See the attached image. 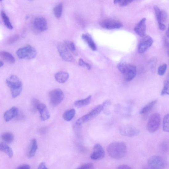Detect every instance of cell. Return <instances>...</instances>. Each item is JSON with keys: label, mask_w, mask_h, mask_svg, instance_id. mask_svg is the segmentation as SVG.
Listing matches in <instances>:
<instances>
[{"label": "cell", "mask_w": 169, "mask_h": 169, "mask_svg": "<svg viewBox=\"0 0 169 169\" xmlns=\"http://www.w3.org/2000/svg\"><path fill=\"white\" fill-rule=\"evenodd\" d=\"M69 76L68 73L63 71L58 72L54 76L56 81L60 83H65L69 78Z\"/></svg>", "instance_id": "19"}, {"label": "cell", "mask_w": 169, "mask_h": 169, "mask_svg": "<svg viewBox=\"0 0 169 169\" xmlns=\"http://www.w3.org/2000/svg\"><path fill=\"white\" fill-rule=\"evenodd\" d=\"M38 169H49L46 165L44 162L41 163L38 167Z\"/></svg>", "instance_id": "43"}, {"label": "cell", "mask_w": 169, "mask_h": 169, "mask_svg": "<svg viewBox=\"0 0 169 169\" xmlns=\"http://www.w3.org/2000/svg\"><path fill=\"white\" fill-rule=\"evenodd\" d=\"M167 68V65L166 63L160 66L158 70V74L160 76H163L165 74Z\"/></svg>", "instance_id": "34"}, {"label": "cell", "mask_w": 169, "mask_h": 169, "mask_svg": "<svg viewBox=\"0 0 169 169\" xmlns=\"http://www.w3.org/2000/svg\"><path fill=\"white\" fill-rule=\"evenodd\" d=\"M119 131L122 135L129 137L136 136L139 133V131L138 129L130 126L122 127L120 128Z\"/></svg>", "instance_id": "13"}, {"label": "cell", "mask_w": 169, "mask_h": 169, "mask_svg": "<svg viewBox=\"0 0 169 169\" xmlns=\"http://www.w3.org/2000/svg\"><path fill=\"white\" fill-rule=\"evenodd\" d=\"M168 56H169V50H168Z\"/></svg>", "instance_id": "50"}, {"label": "cell", "mask_w": 169, "mask_h": 169, "mask_svg": "<svg viewBox=\"0 0 169 169\" xmlns=\"http://www.w3.org/2000/svg\"><path fill=\"white\" fill-rule=\"evenodd\" d=\"M166 95H169V84L167 80L164 82L163 88L161 93L162 96Z\"/></svg>", "instance_id": "35"}, {"label": "cell", "mask_w": 169, "mask_h": 169, "mask_svg": "<svg viewBox=\"0 0 169 169\" xmlns=\"http://www.w3.org/2000/svg\"><path fill=\"white\" fill-rule=\"evenodd\" d=\"M166 35L167 37L169 38V25H168L167 30V31Z\"/></svg>", "instance_id": "47"}, {"label": "cell", "mask_w": 169, "mask_h": 169, "mask_svg": "<svg viewBox=\"0 0 169 169\" xmlns=\"http://www.w3.org/2000/svg\"><path fill=\"white\" fill-rule=\"evenodd\" d=\"M58 51L63 60L68 62H73L74 58L65 44L58 43L57 45Z\"/></svg>", "instance_id": "8"}, {"label": "cell", "mask_w": 169, "mask_h": 169, "mask_svg": "<svg viewBox=\"0 0 169 169\" xmlns=\"http://www.w3.org/2000/svg\"><path fill=\"white\" fill-rule=\"evenodd\" d=\"M157 102L158 100L155 99L150 102L141 110L140 113L141 115H143L147 113L151 110Z\"/></svg>", "instance_id": "24"}, {"label": "cell", "mask_w": 169, "mask_h": 169, "mask_svg": "<svg viewBox=\"0 0 169 169\" xmlns=\"http://www.w3.org/2000/svg\"><path fill=\"white\" fill-rule=\"evenodd\" d=\"M63 6L62 3H59L54 8V14L55 16L58 18L61 17L63 11Z\"/></svg>", "instance_id": "27"}, {"label": "cell", "mask_w": 169, "mask_h": 169, "mask_svg": "<svg viewBox=\"0 0 169 169\" xmlns=\"http://www.w3.org/2000/svg\"><path fill=\"white\" fill-rule=\"evenodd\" d=\"M37 109L40 114L41 120L45 121L49 119L50 114L46 105L43 103H39Z\"/></svg>", "instance_id": "16"}, {"label": "cell", "mask_w": 169, "mask_h": 169, "mask_svg": "<svg viewBox=\"0 0 169 169\" xmlns=\"http://www.w3.org/2000/svg\"><path fill=\"white\" fill-rule=\"evenodd\" d=\"M146 18H143L135 26L134 31L135 33L141 38L145 36L147 25H146Z\"/></svg>", "instance_id": "15"}, {"label": "cell", "mask_w": 169, "mask_h": 169, "mask_svg": "<svg viewBox=\"0 0 169 169\" xmlns=\"http://www.w3.org/2000/svg\"><path fill=\"white\" fill-rule=\"evenodd\" d=\"M117 67L127 81H129L133 80L136 75V67L131 64L121 62L118 64Z\"/></svg>", "instance_id": "3"}, {"label": "cell", "mask_w": 169, "mask_h": 169, "mask_svg": "<svg viewBox=\"0 0 169 169\" xmlns=\"http://www.w3.org/2000/svg\"><path fill=\"white\" fill-rule=\"evenodd\" d=\"M84 66H86L88 70H90L91 69V66L88 63L85 62Z\"/></svg>", "instance_id": "46"}, {"label": "cell", "mask_w": 169, "mask_h": 169, "mask_svg": "<svg viewBox=\"0 0 169 169\" xmlns=\"http://www.w3.org/2000/svg\"><path fill=\"white\" fill-rule=\"evenodd\" d=\"M0 56L3 60L8 63L13 64L15 62V58L10 53L2 51L0 53Z\"/></svg>", "instance_id": "21"}, {"label": "cell", "mask_w": 169, "mask_h": 169, "mask_svg": "<svg viewBox=\"0 0 169 169\" xmlns=\"http://www.w3.org/2000/svg\"><path fill=\"white\" fill-rule=\"evenodd\" d=\"M167 14L166 12L164 11H162L161 15V22L163 23L165 22L167 19Z\"/></svg>", "instance_id": "38"}, {"label": "cell", "mask_w": 169, "mask_h": 169, "mask_svg": "<svg viewBox=\"0 0 169 169\" xmlns=\"http://www.w3.org/2000/svg\"><path fill=\"white\" fill-rule=\"evenodd\" d=\"M38 149V145L37 140L35 139L31 140L29 151L27 153V156L29 158L33 157Z\"/></svg>", "instance_id": "20"}, {"label": "cell", "mask_w": 169, "mask_h": 169, "mask_svg": "<svg viewBox=\"0 0 169 169\" xmlns=\"http://www.w3.org/2000/svg\"><path fill=\"white\" fill-rule=\"evenodd\" d=\"M49 97L50 103L54 106L60 104L64 98V95L62 91L59 89L53 90L49 93Z\"/></svg>", "instance_id": "7"}, {"label": "cell", "mask_w": 169, "mask_h": 169, "mask_svg": "<svg viewBox=\"0 0 169 169\" xmlns=\"http://www.w3.org/2000/svg\"><path fill=\"white\" fill-rule=\"evenodd\" d=\"M0 150L6 154L9 158H11L13 157V152L12 150L6 143H2L0 144Z\"/></svg>", "instance_id": "22"}, {"label": "cell", "mask_w": 169, "mask_h": 169, "mask_svg": "<svg viewBox=\"0 0 169 169\" xmlns=\"http://www.w3.org/2000/svg\"><path fill=\"white\" fill-rule=\"evenodd\" d=\"M33 25L34 28L40 31H44L47 29V22L43 17H36L34 19Z\"/></svg>", "instance_id": "14"}, {"label": "cell", "mask_w": 169, "mask_h": 169, "mask_svg": "<svg viewBox=\"0 0 169 169\" xmlns=\"http://www.w3.org/2000/svg\"><path fill=\"white\" fill-rule=\"evenodd\" d=\"M163 129L164 132H169V113L167 114L163 118Z\"/></svg>", "instance_id": "30"}, {"label": "cell", "mask_w": 169, "mask_h": 169, "mask_svg": "<svg viewBox=\"0 0 169 169\" xmlns=\"http://www.w3.org/2000/svg\"><path fill=\"white\" fill-rule=\"evenodd\" d=\"M19 36L18 34H14L8 38L6 41V43L8 45H12L15 43L19 39Z\"/></svg>", "instance_id": "32"}, {"label": "cell", "mask_w": 169, "mask_h": 169, "mask_svg": "<svg viewBox=\"0 0 169 169\" xmlns=\"http://www.w3.org/2000/svg\"><path fill=\"white\" fill-rule=\"evenodd\" d=\"M169 144L167 141H164L161 145V148L163 151H166L169 148Z\"/></svg>", "instance_id": "37"}, {"label": "cell", "mask_w": 169, "mask_h": 169, "mask_svg": "<svg viewBox=\"0 0 169 169\" xmlns=\"http://www.w3.org/2000/svg\"><path fill=\"white\" fill-rule=\"evenodd\" d=\"M2 138L5 142L8 143H12L14 139V136L10 132H7L3 134Z\"/></svg>", "instance_id": "28"}, {"label": "cell", "mask_w": 169, "mask_h": 169, "mask_svg": "<svg viewBox=\"0 0 169 169\" xmlns=\"http://www.w3.org/2000/svg\"><path fill=\"white\" fill-rule=\"evenodd\" d=\"M85 62L83 59L80 58L79 61V64L81 66H83L84 65Z\"/></svg>", "instance_id": "45"}, {"label": "cell", "mask_w": 169, "mask_h": 169, "mask_svg": "<svg viewBox=\"0 0 169 169\" xmlns=\"http://www.w3.org/2000/svg\"><path fill=\"white\" fill-rule=\"evenodd\" d=\"M3 62L2 61H1V62H0V67H2V66H3Z\"/></svg>", "instance_id": "48"}, {"label": "cell", "mask_w": 169, "mask_h": 169, "mask_svg": "<svg viewBox=\"0 0 169 169\" xmlns=\"http://www.w3.org/2000/svg\"><path fill=\"white\" fill-rule=\"evenodd\" d=\"M30 167L27 164H22L19 167H17L16 169H30Z\"/></svg>", "instance_id": "40"}, {"label": "cell", "mask_w": 169, "mask_h": 169, "mask_svg": "<svg viewBox=\"0 0 169 169\" xmlns=\"http://www.w3.org/2000/svg\"><path fill=\"white\" fill-rule=\"evenodd\" d=\"M16 54L18 57L20 59L31 60L36 57L37 51L34 48L28 45L18 49Z\"/></svg>", "instance_id": "4"}, {"label": "cell", "mask_w": 169, "mask_h": 169, "mask_svg": "<svg viewBox=\"0 0 169 169\" xmlns=\"http://www.w3.org/2000/svg\"><path fill=\"white\" fill-rule=\"evenodd\" d=\"M82 38L93 51H96L97 50L96 45L90 34H83L82 35Z\"/></svg>", "instance_id": "18"}, {"label": "cell", "mask_w": 169, "mask_h": 169, "mask_svg": "<svg viewBox=\"0 0 169 169\" xmlns=\"http://www.w3.org/2000/svg\"><path fill=\"white\" fill-rule=\"evenodd\" d=\"M76 114V111L74 109L68 110L64 113L63 117L65 121H70L74 117Z\"/></svg>", "instance_id": "25"}, {"label": "cell", "mask_w": 169, "mask_h": 169, "mask_svg": "<svg viewBox=\"0 0 169 169\" xmlns=\"http://www.w3.org/2000/svg\"><path fill=\"white\" fill-rule=\"evenodd\" d=\"M148 164L150 169H163L165 164L162 157L155 156L149 159Z\"/></svg>", "instance_id": "9"}, {"label": "cell", "mask_w": 169, "mask_h": 169, "mask_svg": "<svg viewBox=\"0 0 169 169\" xmlns=\"http://www.w3.org/2000/svg\"><path fill=\"white\" fill-rule=\"evenodd\" d=\"M92 99V96L89 95L86 98L80 100H77L75 102L74 105L77 107H84L89 105Z\"/></svg>", "instance_id": "23"}, {"label": "cell", "mask_w": 169, "mask_h": 169, "mask_svg": "<svg viewBox=\"0 0 169 169\" xmlns=\"http://www.w3.org/2000/svg\"><path fill=\"white\" fill-rule=\"evenodd\" d=\"M133 1L131 0H116L114 1V3L121 6H125L129 5Z\"/></svg>", "instance_id": "31"}, {"label": "cell", "mask_w": 169, "mask_h": 169, "mask_svg": "<svg viewBox=\"0 0 169 169\" xmlns=\"http://www.w3.org/2000/svg\"><path fill=\"white\" fill-rule=\"evenodd\" d=\"M160 115L158 113L153 114L150 117L147 125V129L151 133L156 132L159 129L161 125Z\"/></svg>", "instance_id": "6"}, {"label": "cell", "mask_w": 169, "mask_h": 169, "mask_svg": "<svg viewBox=\"0 0 169 169\" xmlns=\"http://www.w3.org/2000/svg\"><path fill=\"white\" fill-rule=\"evenodd\" d=\"M105 155V151L102 146L99 144H97L94 146L90 157L94 160H99L103 159Z\"/></svg>", "instance_id": "12"}, {"label": "cell", "mask_w": 169, "mask_h": 169, "mask_svg": "<svg viewBox=\"0 0 169 169\" xmlns=\"http://www.w3.org/2000/svg\"><path fill=\"white\" fill-rule=\"evenodd\" d=\"M1 15L4 24L6 26L8 29L12 30L13 29V26L6 14L4 11H2L1 12Z\"/></svg>", "instance_id": "26"}, {"label": "cell", "mask_w": 169, "mask_h": 169, "mask_svg": "<svg viewBox=\"0 0 169 169\" xmlns=\"http://www.w3.org/2000/svg\"><path fill=\"white\" fill-rule=\"evenodd\" d=\"M103 107L102 105H99L93 109L89 113L78 119L76 122V124L80 125L92 120L98 116L103 110Z\"/></svg>", "instance_id": "5"}, {"label": "cell", "mask_w": 169, "mask_h": 169, "mask_svg": "<svg viewBox=\"0 0 169 169\" xmlns=\"http://www.w3.org/2000/svg\"><path fill=\"white\" fill-rule=\"evenodd\" d=\"M159 29L163 31L166 29V26L163 23L159 24Z\"/></svg>", "instance_id": "44"}, {"label": "cell", "mask_w": 169, "mask_h": 169, "mask_svg": "<svg viewBox=\"0 0 169 169\" xmlns=\"http://www.w3.org/2000/svg\"><path fill=\"white\" fill-rule=\"evenodd\" d=\"M152 38L150 36H145L141 39L139 43L138 47V52L139 53L143 54L147 51L153 43Z\"/></svg>", "instance_id": "10"}, {"label": "cell", "mask_w": 169, "mask_h": 169, "mask_svg": "<svg viewBox=\"0 0 169 169\" xmlns=\"http://www.w3.org/2000/svg\"><path fill=\"white\" fill-rule=\"evenodd\" d=\"M117 169H133L130 166L126 164H123L119 167Z\"/></svg>", "instance_id": "42"}, {"label": "cell", "mask_w": 169, "mask_h": 169, "mask_svg": "<svg viewBox=\"0 0 169 169\" xmlns=\"http://www.w3.org/2000/svg\"><path fill=\"white\" fill-rule=\"evenodd\" d=\"M107 150L110 157L114 159H120L125 156L127 147L124 143L116 142L109 144Z\"/></svg>", "instance_id": "1"}, {"label": "cell", "mask_w": 169, "mask_h": 169, "mask_svg": "<svg viewBox=\"0 0 169 169\" xmlns=\"http://www.w3.org/2000/svg\"><path fill=\"white\" fill-rule=\"evenodd\" d=\"M6 83L10 88L12 97L15 98L21 94L22 89V84L17 76L11 75L6 80Z\"/></svg>", "instance_id": "2"}, {"label": "cell", "mask_w": 169, "mask_h": 169, "mask_svg": "<svg viewBox=\"0 0 169 169\" xmlns=\"http://www.w3.org/2000/svg\"><path fill=\"white\" fill-rule=\"evenodd\" d=\"M93 165L92 163H85L81 166L76 169H90L93 167Z\"/></svg>", "instance_id": "36"}, {"label": "cell", "mask_w": 169, "mask_h": 169, "mask_svg": "<svg viewBox=\"0 0 169 169\" xmlns=\"http://www.w3.org/2000/svg\"><path fill=\"white\" fill-rule=\"evenodd\" d=\"M18 114V109L15 107H13L8 110L4 114V120L8 122L11 120L12 119L16 117Z\"/></svg>", "instance_id": "17"}, {"label": "cell", "mask_w": 169, "mask_h": 169, "mask_svg": "<svg viewBox=\"0 0 169 169\" xmlns=\"http://www.w3.org/2000/svg\"><path fill=\"white\" fill-rule=\"evenodd\" d=\"M150 62V65L154 69L156 67L157 62V59L155 58H154L152 59Z\"/></svg>", "instance_id": "39"}, {"label": "cell", "mask_w": 169, "mask_h": 169, "mask_svg": "<svg viewBox=\"0 0 169 169\" xmlns=\"http://www.w3.org/2000/svg\"><path fill=\"white\" fill-rule=\"evenodd\" d=\"M33 106L34 109H37L38 105L39 104L38 100L36 99H34L32 101Z\"/></svg>", "instance_id": "41"}, {"label": "cell", "mask_w": 169, "mask_h": 169, "mask_svg": "<svg viewBox=\"0 0 169 169\" xmlns=\"http://www.w3.org/2000/svg\"><path fill=\"white\" fill-rule=\"evenodd\" d=\"M100 25L103 28L108 30L120 29L123 26L120 22L111 19L104 20L100 22Z\"/></svg>", "instance_id": "11"}, {"label": "cell", "mask_w": 169, "mask_h": 169, "mask_svg": "<svg viewBox=\"0 0 169 169\" xmlns=\"http://www.w3.org/2000/svg\"><path fill=\"white\" fill-rule=\"evenodd\" d=\"M167 82H168V83L169 84V74H168V76L167 80Z\"/></svg>", "instance_id": "49"}, {"label": "cell", "mask_w": 169, "mask_h": 169, "mask_svg": "<svg viewBox=\"0 0 169 169\" xmlns=\"http://www.w3.org/2000/svg\"><path fill=\"white\" fill-rule=\"evenodd\" d=\"M65 44L70 51L76 56L78 54L75 44L71 41L66 40L64 42Z\"/></svg>", "instance_id": "29"}, {"label": "cell", "mask_w": 169, "mask_h": 169, "mask_svg": "<svg viewBox=\"0 0 169 169\" xmlns=\"http://www.w3.org/2000/svg\"><path fill=\"white\" fill-rule=\"evenodd\" d=\"M154 9L158 24L161 23V17L162 11L160 10L159 7L156 6H154Z\"/></svg>", "instance_id": "33"}]
</instances>
